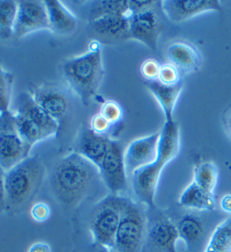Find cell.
<instances>
[{"label": "cell", "mask_w": 231, "mask_h": 252, "mask_svg": "<svg viewBox=\"0 0 231 252\" xmlns=\"http://www.w3.org/2000/svg\"><path fill=\"white\" fill-rule=\"evenodd\" d=\"M16 109L15 113L23 115L32 121L43 133L44 138H51L57 135L59 128V123L51 117L39 104H38L32 95L29 93L22 92L19 94L15 101Z\"/></svg>", "instance_id": "5bb4252c"}, {"label": "cell", "mask_w": 231, "mask_h": 252, "mask_svg": "<svg viewBox=\"0 0 231 252\" xmlns=\"http://www.w3.org/2000/svg\"><path fill=\"white\" fill-rule=\"evenodd\" d=\"M162 9L172 22L181 23L206 12H221L222 7L218 0H166Z\"/></svg>", "instance_id": "7c38bea8"}, {"label": "cell", "mask_w": 231, "mask_h": 252, "mask_svg": "<svg viewBox=\"0 0 231 252\" xmlns=\"http://www.w3.org/2000/svg\"><path fill=\"white\" fill-rule=\"evenodd\" d=\"M178 237L177 226L169 218L157 220L146 232L143 251L146 252H177ZM142 251V252H143Z\"/></svg>", "instance_id": "4fadbf2b"}, {"label": "cell", "mask_w": 231, "mask_h": 252, "mask_svg": "<svg viewBox=\"0 0 231 252\" xmlns=\"http://www.w3.org/2000/svg\"><path fill=\"white\" fill-rule=\"evenodd\" d=\"M31 149L21 139L14 124L13 113L0 116V167L7 172L27 157Z\"/></svg>", "instance_id": "8992f818"}, {"label": "cell", "mask_w": 231, "mask_h": 252, "mask_svg": "<svg viewBox=\"0 0 231 252\" xmlns=\"http://www.w3.org/2000/svg\"><path fill=\"white\" fill-rule=\"evenodd\" d=\"M28 252H52V249L47 243L37 242L29 248Z\"/></svg>", "instance_id": "8d00e7d4"}, {"label": "cell", "mask_w": 231, "mask_h": 252, "mask_svg": "<svg viewBox=\"0 0 231 252\" xmlns=\"http://www.w3.org/2000/svg\"><path fill=\"white\" fill-rule=\"evenodd\" d=\"M97 177H100L99 167L80 154L72 152L54 165L51 188L59 204L71 209L86 197Z\"/></svg>", "instance_id": "6da1fadb"}, {"label": "cell", "mask_w": 231, "mask_h": 252, "mask_svg": "<svg viewBox=\"0 0 231 252\" xmlns=\"http://www.w3.org/2000/svg\"><path fill=\"white\" fill-rule=\"evenodd\" d=\"M62 71L70 89L87 106L96 95L104 77L101 48L89 50L85 54L65 61Z\"/></svg>", "instance_id": "7a4b0ae2"}, {"label": "cell", "mask_w": 231, "mask_h": 252, "mask_svg": "<svg viewBox=\"0 0 231 252\" xmlns=\"http://www.w3.org/2000/svg\"><path fill=\"white\" fill-rule=\"evenodd\" d=\"M178 203L184 208L202 211H212L215 209V198L213 194L197 186L194 181L182 192Z\"/></svg>", "instance_id": "603a6c76"}, {"label": "cell", "mask_w": 231, "mask_h": 252, "mask_svg": "<svg viewBox=\"0 0 231 252\" xmlns=\"http://www.w3.org/2000/svg\"><path fill=\"white\" fill-rule=\"evenodd\" d=\"M129 199L111 195L95 206L90 217L89 229L93 241L99 246L111 250L122 213Z\"/></svg>", "instance_id": "277c9868"}, {"label": "cell", "mask_w": 231, "mask_h": 252, "mask_svg": "<svg viewBox=\"0 0 231 252\" xmlns=\"http://www.w3.org/2000/svg\"><path fill=\"white\" fill-rule=\"evenodd\" d=\"M14 76L12 72L7 71L0 64V116L9 113L12 103Z\"/></svg>", "instance_id": "f1b7e54d"}, {"label": "cell", "mask_w": 231, "mask_h": 252, "mask_svg": "<svg viewBox=\"0 0 231 252\" xmlns=\"http://www.w3.org/2000/svg\"><path fill=\"white\" fill-rule=\"evenodd\" d=\"M162 23L155 9L129 15L128 39H135L156 51L158 38L162 32Z\"/></svg>", "instance_id": "8fae6325"}, {"label": "cell", "mask_w": 231, "mask_h": 252, "mask_svg": "<svg viewBox=\"0 0 231 252\" xmlns=\"http://www.w3.org/2000/svg\"><path fill=\"white\" fill-rule=\"evenodd\" d=\"M7 210L5 190V171L0 167V213Z\"/></svg>", "instance_id": "d590c367"}, {"label": "cell", "mask_w": 231, "mask_h": 252, "mask_svg": "<svg viewBox=\"0 0 231 252\" xmlns=\"http://www.w3.org/2000/svg\"><path fill=\"white\" fill-rule=\"evenodd\" d=\"M194 183L204 190L213 194L218 183V169L213 163L206 162L196 166Z\"/></svg>", "instance_id": "83f0119b"}, {"label": "cell", "mask_w": 231, "mask_h": 252, "mask_svg": "<svg viewBox=\"0 0 231 252\" xmlns=\"http://www.w3.org/2000/svg\"><path fill=\"white\" fill-rule=\"evenodd\" d=\"M39 30H50V20L44 1H17L14 38L21 39Z\"/></svg>", "instance_id": "ba28073f"}, {"label": "cell", "mask_w": 231, "mask_h": 252, "mask_svg": "<svg viewBox=\"0 0 231 252\" xmlns=\"http://www.w3.org/2000/svg\"><path fill=\"white\" fill-rule=\"evenodd\" d=\"M231 251V218L225 220L214 229L207 247L202 252H230Z\"/></svg>", "instance_id": "484cf974"}, {"label": "cell", "mask_w": 231, "mask_h": 252, "mask_svg": "<svg viewBox=\"0 0 231 252\" xmlns=\"http://www.w3.org/2000/svg\"><path fill=\"white\" fill-rule=\"evenodd\" d=\"M89 29L97 37L108 41L128 39L129 15H114L101 17L89 22Z\"/></svg>", "instance_id": "e0dca14e"}, {"label": "cell", "mask_w": 231, "mask_h": 252, "mask_svg": "<svg viewBox=\"0 0 231 252\" xmlns=\"http://www.w3.org/2000/svg\"><path fill=\"white\" fill-rule=\"evenodd\" d=\"M180 150V131L175 122H165L158 142V157L167 163L174 159Z\"/></svg>", "instance_id": "7402d4cb"}, {"label": "cell", "mask_w": 231, "mask_h": 252, "mask_svg": "<svg viewBox=\"0 0 231 252\" xmlns=\"http://www.w3.org/2000/svg\"><path fill=\"white\" fill-rule=\"evenodd\" d=\"M160 131L143 136L131 142L124 153L126 171L132 176L136 170L150 165L158 158V142Z\"/></svg>", "instance_id": "9c48e42d"}, {"label": "cell", "mask_w": 231, "mask_h": 252, "mask_svg": "<svg viewBox=\"0 0 231 252\" xmlns=\"http://www.w3.org/2000/svg\"><path fill=\"white\" fill-rule=\"evenodd\" d=\"M166 164V160L158 157L156 162L136 170L131 176L134 194L138 196L140 201L148 206L155 205L157 186H158L159 178Z\"/></svg>", "instance_id": "30bf717a"}, {"label": "cell", "mask_w": 231, "mask_h": 252, "mask_svg": "<svg viewBox=\"0 0 231 252\" xmlns=\"http://www.w3.org/2000/svg\"><path fill=\"white\" fill-rule=\"evenodd\" d=\"M30 215L36 222H45L51 217V208L46 203H36L31 208Z\"/></svg>", "instance_id": "836d02e7"}, {"label": "cell", "mask_w": 231, "mask_h": 252, "mask_svg": "<svg viewBox=\"0 0 231 252\" xmlns=\"http://www.w3.org/2000/svg\"><path fill=\"white\" fill-rule=\"evenodd\" d=\"M220 205H221V209L227 213H230L231 215V195H226L221 198V202H220Z\"/></svg>", "instance_id": "74e56055"}, {"label": "cell", "mask_w": 231, "mask_h": 252, "mask_svg": "<svg viewBox=\"0 0 231 252\" xmlns=\"http://www.w3.org/2000/svg\"><path fill=\"white\" fill-rule=\"evenodd\" d=\"M88 21L99 20L101 17L114 15H129L128 0H103L90 1L87 5Z\"/></svg>", "instance_id": "cb8c5ba5"}, {"label": "cell", "mask_w": 231, "mask_h": 252, "mask_svg": "<svg viewBox=\"0 0 231 252\" xmlns=\"http://www.w3.org/2000/svg\"><path fill=\"white\" fill-rule=\"evenodd\" d=\"M34 101L55 121L61 123L68 116L71 101L66 92L55 86H40L32 92Z\"/></svg>", "instance_id": "9a60e30c"}, {"label": "cell", "mask_w": 231, "mask_h": 252, "mask_svg": "<svg viewBox=\"0 0 231 252\" xmlns=\"http://www.w3.org/2000/svg\"><path fill=\"white\" fill-rule=\"evenodd\" d=\"M13 117L16 131L21 136V139L23 140V142L27 145L28 148L31 149L37 142L45 139L39 127L32 121H30L29 118L17 113H14Z\"/></svg>", "instance_id": "d4e9b609"}, {"label": "cell", "mask_w": 231, "mask_h": 252, "mask_svg": "<svg viewBox=\"0 0 231 252\" xmlns=\"http://www.w3.org/2000/svg\"><path fill=\"white\" fill-rule=\"evenodd\" d=\"M17 15V1H0V40L14 37Z\"/></svg>", "instance_id": "4316f807"}, {"label": "cell", "mask_w": 231, "mask_h": 252, "mask_svg": "<svg viewBox=\"0 0 231 252\" xmlns=\"http://www.w3.org/2000/svg\"><path fill=\"white\" fill-rule=\"evenodd\" d=\"M167 57L171 64L178 69L180 72L189 73L197 71L201 68L202 58L194 45L185 41H175L167 50Z\"/></svg>", "instance_id": "ac0fdd59"}, {"label": "cell", "mask_w": 231, "mask_h": 252, "mask_svg": "<svg viewBox=\"0 0 231 252\" xmlns=\"http://www.w3.org/2000/svg\"><path fill=\"white\" fill-rule=\"evenodd\" d=\"M144 84L146 89L159 102L166 122H173V111L178 96L183 90V83L180 82L175 85H165L159 80H145Z\"/></svg>", "instance_id": "ffe728a7"}, {"label": "cell", "mask_w": 231, "mask_h": 252, "mask_svg": "<svg viewBox=\"0 0 231 252\" xmlns=\"http://www.w3.org/2000/svg\"><path fill=\"white\" fill-rule=\"evenodd\" d=\"M46 6L48 20H50V30L59 36H66L72 33L76 30L77 17L58 0H46Z\"/></svg>", "instance_id": "d6986e66"}, {"label": "cell", "mask_w": 231, "mask_h": 252, "mask_svg": "<svg viewBox=\"0 0 231 252\" xmlns=\"http://www.w3.org/2000/svg\"><path fill=\"white\" fill-rule=\"evenodd\" d=\"M178 237L183 241L189 251H195L204 236V223L195 215H185L177 223Z\"/></svg>", "instance_id": "44dd1931"}, {"label": "cell", "mask_w": 231, "mask_h": 252, "mask_svg": "<svg viewBox=\"0 0 231 252\" xmlns=\"http://www.w3.org/2000/svg\"><path fill=\"white\" fill-rule=\"evenodd\" d=\"M113 124H110L106 118H104L102 115L100 113L94 115L90 120V126L89 128L92 129L93 132H95L96 134H101V135H106L108 131L111 128Z\"/></svg>", "instance_id": "e575fe53"}, {"label": "cell", "mask_w": 231, "mask_h": 252, "mask_svg": "<svg viewBox=\"0 0 231 252\" xmlns=\"http://www.w3.org/2000/svg\"><path fill=\"white\" fill-rule=\"evenodd\" d=\"M146 218L142 208L132 201L126 205L116 233L111 252H142L146 237Z\"/></svg>", "instance_id": "5b68a950"}, {"label": "cell", "mask_w": 231, "mask_h": 252, "mask_svg": "<svg viewBox=\"0 0 231 252\" xmlns=\"http://www.w3.org/2000/svg\"><path fill=\"white\" fill-rule=\"evenodd\" d=\"M107 252H111V251H109V250H107Z\"/></svg>", "instance_id": "ab89813d"}, {"label": "cell", "mask_w": 231, "mask_h": 252, "mask_svg": "<svg viewBox=\"0 0 231 252\" xmlns=\"http://www.w3.org/2000/svg\"><path fill=\"white\" fill-rule=\"evenodd\" d=\"M180 71H178L177 68H175L173 64L171 63H166V64H163L160 66V71L158 79L160 83L165 84V85H175V84L180 83Z\"/></svg>", "instance_id": "4dcf8cb0"}, {"label": "cell", "mask_w": 231, "mask_h": 252, "mask_svg": "<svg viewBox=\"0 0 231 252\" xmlns=\"http://www.w3.org/2000/svg\"><path fill=\"white\" fill-rule=\"evenodd\" d=\"M227 128H228V131L231 135V113L228 116V118H227Z\"/></svg>", "instance_id": "f35d334b"}, {"label": "cell", "mask_w": 231, "mask_h": 252, "mask_svg": "<svg viewBox=\"0 0 231 252\" xmlns=\"http://www.w3.org/2000/svg\"><path fill=\"white\" fill-rule=\"evenodd\" d=\"M100 114L113 125L120 122L122 116L120 106L115 101H104L102 106H101Z\"/></svg>", "instance_id": "f546056e"}, {"label": "cell", "mask_w": 231, "mask_h": 252, "mask_svg": "<svg viewBox=\"0 0 231 252\" xmlns=\"http://www.w3.org/2000/svg\"><path fill=\"white\" fill-rule=\"evenodd\" d=\"M45 166L37 156H29L5 172L6 204L9 211H19L26 206L41 186Z\"/></svg>", "instance_id": "3957f363"}, {"label": "cell", "mask_w": 231, "mask_h": 252, "mask_svg": "<svg viewBox=\"0 0 231 252\" xmlns=\"http://www.w3.org/2000/svg\"><path fill=\"white\" fill-rule=\"evenodd\" d=\"M100 178L113 195L119 196L127 189V171H126L124 150L120 143L113 140L109 149L99 166Z\"/></svg>", "instance_id": "52a82bcc"}, {"label": "cell", "mask_w": 231, "mask_h": 252, "mask_svg": "<svg viewBox=\"0 0 231 252\" xmlns=\"http://www.w3.org/2000/svg\"><path fill=\"white\" fill-rule=\"evenodd\" d=\"M159 1H152V0H128V10L129 15H135L143 12H148V10L155 9V7L158 5Z\"/></svg>", "instance_id": "d6a6232c"}, {"label": "cell", "mask_w": 231, "mask_h": 252, "mask_svg": "<svg viewBox=\"0 0 231 252\" xmlns=\"http://www.w3.org/2000/svg\"><path fill=\"white\" fill-rule=\"evenodd\" d=\"M111 141L113 140L108 135L96 134L89 127H85L77 138L75 152L99 167L109 149Z\"/></svg>", "instance_id": "2e32d148"}, {"label": "cell", "mask_w": 231, "mask_h": 252, "mask_svg": "<svg viewBox=\"0 0 231 252\" xmlns=\"http://www.w3.org/2000/svg\"><path fill=\"white\" fill-rule=\"evenodd\" d=\"M160 65L153 59H148L141 64V73L145 80H157L159 76Z\"/></svg>", "instance_id": "1f68e13d"}]
</instances>
